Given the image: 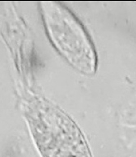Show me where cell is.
<instances>
[{"label": "cell", "mask_w": 136, "mask_h": 157, "mask_svg": "<svg viewBox=\"0 0 136 157\" xmlns=\"http://www.w3.org/2000/svg\"><path fill=\"white\" fill-rule=\"evenodd\" d=\"M53 36L65 57L77 69L91 73L95 54L79 22L66 8H57L51 25Z\"/></svg>", "instance_id": "obj_1"}]
</instances>
